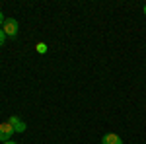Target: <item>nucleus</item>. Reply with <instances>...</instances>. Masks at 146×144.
Wrapping results in <instances>:
<instances>
[{
    "label": "nucleus",
    "mask_w": 146,
    "mask_h": 144,
    "mask_svg": "<svg viewBox=\"0 0 146 144\" xmlns=\"http://www.w3.org/2000/svg\"><path fill=\"white\" fill-rule=\"evenodd\" d=\"M2 31L6 33V37H16L18 31H20V23H18V20L6 18V22H4V25H2Z\"/></svg>",
    "instance_id": "1"
},
{
    "label": "nucleus",
    "mask_w": 146,
    "mask_h": 144,
    "mask_svg": "<svg viewBox=\"0 0 146 144\" xmlns=\"http://www.w3.org/2000/svg\"><path fill=\"white\" fill-rule=\"evenodd\" d=\"M12 134H14V129H12V125H10L8 121L2 123V125H0V140H2V144L8 142V140L12 138Z\"/></svg>",
    "instance_id": "2"
},
{
    "label": "nucleus",
    "mask_w": 146,
    "mask_h": 144,
    "mask_svg": "<svg viewBox=\"0 0 146 144\" xmlns=\"http://www.w3.org/2000/svg\"><path fill=\"white\" fill-rule=\"evenodd\" d=\"M8 123L12 125L14 133H23V131H25V123H23L20 117H16V115H12L10 119H8Z\"/></svg>",
    "instance_id": "3"
},
{
    "label": "nucleus",
    "mask_w": 146,
    "mask_h": 144,
    "mask_svg": "<svg viewBox=\"0 0 146 144\" xmlns=\"http://www.w3.org/2000/svg\"><path fill=\"white\" fill-rule=\"evenodd\" d=\"M101 144H123V140H121L119 134L109 133V134H105V136L101 138Z\"/></svg>",
    "instance_id": "4"
},
{
    "label": "nucleus",
    "mask_w": 146,
    "mask_h": 144,
    "mask_svg": "<svg viewBox=\"0 0 146 144\" xmlns=\"http://www.w3.org/2000/svg\"><path fill=\"white\" fill-rule=\"evenodd\" d=\"M35 49H37V53H41V55H45V53H47V45L45 43H37Z\"/></svg>",
    "instance_id": "5"
},
{
    "label": "nucleus",
    "mask_w": 146,
    "mask_h": 144,
    "mask_svg": "<svg viewBox=\"0 0 146 144\" xmlns=\"http://www.w3.org/2000/svg\"><path fill=\"white\" fill-rule=\"evenodd\" d=\"M4 41H6V33L2 31V27H0V47L4 45Z\"/></svg>",
    "instance_id": "6"
},
{
    "label": "nucleus",
    "mask_w": 146,
    "mask_h": 144,
    "mask_svg": "<svg viewBox=\"0 0 146 144\" xmlns=\"http://www.w3.org/2000/svg\"><path fill=\"white\" fill-rule=\"evenodd\" d=\"M4 22H6V18H4V14H2V12H0V27H2V25H4Z\"/></svg>",
    "instance_id": "7"
},
{
    "label": "nucleus",
    "mask_w": 146,
    "mask_h": 144,
    "mask_svg": "<svg viewBox=\"0 0 146 144\" xmlns=\"http://www.w3.org/2000/svg\"><path fill=\"white\" fill-rule=\"evenodd\" d=\"M4 144H18V142H14V140H8V142H4Z\"/></svg>",
    "instance_id": "8"
},
{
    "label": "nucleus",
    "mask_w": 146,
    "mask_h": 144,
    "mask_svg": "<svg viewBox=\"0 0 146 144\" xmlns=\"http://www.w3.org/2000/svg\"><path fill=\"white\" fill-rule=\"evenodd\" d=\"M142 10H144V16H146V4H144V8H142Z\"/></svg>",
    "instance_id": "9"
}]
</instances>
